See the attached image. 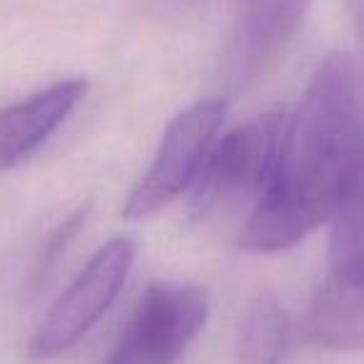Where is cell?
Returning <instances> with one entry per match:
<instances>
[{
  "label": "cell",
  "instance_id": "6da1fadb",
  "mask_svg": "<svg viewBox=\"0 0 364 364\" xmlns=\"http://www.w3.org/2000/svg\"><path fill=\"white\" fill-rule=\"evenodd\" d=\"M364 162V97L349 53L319 60L284 115L272 177L257 208L240 228L250 252H279L332 223Z\"/></svg>",
  "mask_w": 364,
  "mask_h": 364
},
{
  "label": "cell",
  "instance_id": "7a4b0ae2",
  "mask_svg": "<svg viewBox=\"0 0 364 364\" xmlns=\"http://www.w3.org/2000/svg\"><path fill=\"white\" fill-rule=\"evenodd\" d=\"M282 125L284 112L269 110L215 140L193 185L198 223H237L240 232L269 185Z\"/></svg>",
  "mask_w": 364,
  "mask_h": 364
},
{
  "label": "cell",
  "instance_id": "3957f363",
  "mask_svg": "<svg viewBox=\"0 0 364 364\" xmlns=\"http://www.w3.org/2000/svg\"><path fill=\"white\" fill-rule=\"evenodd\" d=\"M228 115L225 97L198 100L180 110L165 127L150 167L122 208L125 220H145L190 190L220 137Z\"/></svg>",
  "mask_w": 364,
  "mask_h": 364
},
{
  "label": "cell",
  "instance_id": "277c9868",
  "mask_svg": "<svg viewBox=\"0 0 364 364\" xmlns=\"http://www.w3.org/2000/svg\"><path fill=\"white\" fill-rule=\"evenodd\" d=\"M208 312V294L195 284H150L102 364H175L203 332Z\"/></svg>",
  "mask_w": 364,
  "mask_h": 364
},
{
  "label": "cell",
  "instance_id": "5b68a950",
  "mask_svg": "<svg viewBox=\"0 0 364 364\" xmlns=\"http://www.w3.org/2000/svg\"><path fill=\"white\" fill-rule=\"evenodd\" d=\"M132 262L135 242L130 237H112L102 245L38 324L31 339L33 357L53 359L85 337L122 292Z\"/></svg>",
  "mask_w": 364,
  "mask_h": 364
},
{
  "label": "cell",
  "instance_id": "8992f818",
  "mask_svg": "<svg viewBox=\"0 0 364 364\" xmlns=\"http://www.w3.org/2000/svg\"><path fill=\"white\" fill-rule=\"evenodd\" d=\"M312 0H242L228 58V82L245 90L269 70L302 28Z\"/></svg>",
  "mask_w": 364,
  "mask_h": 364
},
{
  "label": "cell",
  "instance_id": "52a82bcc",
  "mask_svg": "<svg viewBox=\"0 0 364 364\" xmlns=\"http://www.w3.org/2000/svg\"><path fill=\"white\" fill-rule=\"evenodd\" d=\"M307 334L327 349H364V255L332 259L309 304Z\"/></svg>",
  "mask_w": 364,
  "mask_h": 364
},
{
  "label": "cell",
  "instance_id": "ba28073f",
  "mask_svg": "<svg viewBox=\"0 0 364 364\" xmlns=\"http://www.w3.org/2000/svg\"><path fill=\"white\" fill-rule=\"evenodd\" d=\"M87 90L82 77L53 82L8 107H0V170L31 157L70 117Z\"/></svg>",
  "mask_w": 364,
  "mask_h": 364
},
{
  "label": "cell",
  "instance_id": "9c48e42d",
  "mask_svg": "<svg viewBox=\"0 0 364 364\" xmlns=\"http://www.w3.org/2000/svg\"><path fill=\"white\" fill-rule=\"evenodd\" d=\"M289 322L272 292H257L240 319L235 364H279L287 347Z\"/></svg>",
  "mask_w": 364,
  "mask_h": 364
},
{
  "label": "cell",
  "instance_id": "30bf717a",
  "mask_svg": "<svg viewBox=\"0 0 364 364\" xmlns=\"http://www.w3.org/2000/svg\"><path fill=\"white\" fill-rule=\"evenodd\" d=\"M332 259L364 255V162L332 218Z\"/></svg>",
  "mask_w": 364,
  "mask_h": 364
},
{
  "label": "cell",
  "instance_id": "8fae6325",
  "mask_svg": "<svg viewBox=\"0 0 364 364\" xmlns=\"http://www.w3.org/2000/svg\"><path fill=\"white\" fill-rule=\"evenodd\" d=\"M87 213H90V203H85V205H80L77 210H73L70 215H68V220L60 225V228L55 230V232L50 235V240H48V245H46V250H43V259H41V264H38V277H41L46 269H50V264L58 259V255L60 252H65V247L70 245V240L77 235V230L85 225V218H87Z\"/></svg>",
  "mask_w": 364,
  "mask_h": 364
},
{
  "label": "cell",
  "instance_id": "7c38bea8",
  "mask_svg": "<svg viewBox=\"0 0 364 364\" xmlns=\"http://www.w3.org/2000/svg\"><path fill=\"white\" fill-rule=\"evenodd\" d=\"M347 3H349V13H352L354 31H357V38L362 43V53H364V0H347Z\"/></svg>",
  "mask_w": 364,
  "mask_h": 364
}]
</instances>
